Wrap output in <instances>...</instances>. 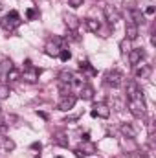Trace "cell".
I'll return each mask as SVG.
<instances>
[{
	"label": "cell",
	"instance_id": "6da1fadb",
	"mask_svg": "<svg viewBox=\"0 0 156 158\" xmlns=\"http://www.w3.org/2000/svg\"><path fill=\"white\" fill-rule=\"evenodd\" d=\"M20 15L17 13V11H9L6 17H2V20H0V26L6 30V31H15L18 26H20Z\"/></svg>",
	"mask_w": 156,
	"mask_h": 158
},
{
	"label": "cell",
	"instance_id": "7a4b0ae2",
	"mask_svg": "<svg viewBox=\"0 0 156 158\" xmlns=\"http://www.w3.org/2000/svg\"><path fill=\"white\" fill-rule=\"evenodd\" d=\"M129 110H130L132 116L143 118V116H145V101H143V98L138 96V98H134V99H129Z\"/></svg>",
	"mask_w": 156,
	"mask_h": 158
},
{
	"label": "cell",
	"instance_id": "3957f363",
	"mask_svg": "<svg viewBox=\"0 0 156 158\" xmlns=\"http://www.w3.org/2000/svg\"><path fill=\"white\" fill-rule=\"evenodd\" d=\"M105 83L110 85L112 88H119V86H123V83H125V76H123L121 72H117V70H109L107 76H105Z\"/></svg>",
	"mask_w": 156,
	"mask_h": 158
},
{
	"label": "cell",
	"instance_id": "277c9868",
	"mask_svg": "<svg viewBox=\"0 0 156 158\" xmlns=\"http://www.w3.org/2000/svg\"><path fill=\"white\" fill-rule=\"evenodd\" d=\"M76 101H77V98L74 96V94H64L63 98H61V101H59V110H70V109H74V105H76Z\"/></svg>",
	"mask_w": 156,
	"mask_h": 158
},
{
	"label": "cell",
	"instance_id": "5b68a950",
	"mask_svg": "<svg viewBox=\"0 0 156 158\" xmlns=\"http://www.w3.org/2000/svg\"><path fill=\"white\" fill-rule=\"evenodd\" d=\"M39 76H40L39 68H35V66H26V70H24V74H22L20 77L24 79L26 83H37V81H39Z\"/></svg>",
	"mask_w": 156,
	"mask_h": 158
},
{
	"label": "cell",
	"instance_id": "8992f818",
	"mask_svg": "<svg viewBox=\"0 0 156 158\" xmlns=\"http://www.w3.org/2000/svg\"><path fill=\"white\" fill-rule=\"evenodd\" d=\"M92 114V118H103L107 119L110 116V109L105 105V103H97V105H94V110L90 112Z\"/></svg>",
	"mask_w": 156,
	"mask_h": 158
},
{
	"label": "cell",
	"instance_id": "52a82bcc",
	"mask_svg": "<svg viewBox=\"0 0 156 158\" xmlns=\"http://www.w3.org/2000/svg\"><path fill=\"white\" fill-rule=\"evenodd\" d=\"M103 13H105V17H107V20H109V24L114 28V24L119 20V13H117L112 6H105V7H103Z\"/></svg>",
	"mask_w": 156,
	"mask_h": 158
},
{
	"label": "cell",
	"instance_id": "ba28073f",
	"mask_svg": "<svg viewBox=\"0 0 156 158\" xmlns=\"http://www.w3.org/2000/svg\"><path fill=\"white\" fill-rule=\"evenodd\" d=\"M143 55H145V53H143V50H142V48H132V50L129 52V63H130V64H134V66H138V64H140V61L143 59Z\"/></svg>",
	"mask_w": 156,
	"mask_h": 158
},
{
	"label": "cell",
	"instance_id": "9c48e42d",
	"mask_svg": "<svg viewBox=\"0 0 156 158\" xmlns=\"http://www.w3.org/2000/svg\"><path fill=\"white\" fill-rule=\"evenodd\" d=\"M138 96H142V88H140V85H138L136 81L127 83V98H129V99H134V98H138Z\"/></svg>",
	"mask_w": 156,
	"mask_h": 158
},
{
	"label": "cell",
	"instance_id": "30bf717a",
	"mask_svg": "<svg viewBox=\"0 0 156 158\" xmlns=\"http://www.w3.org/2000/svg\"><path fill=\"white\" fill-rule=\"evenodd\" d=\"M125 33H127V39L129 40H134V39H138V35H140V28H138L134 22H127Z\"/></svg>",
	"mask_w": 156,
	"mask_h": 158
},
{
	"label": "cell",
	"instance_id": "8fae6325",
	"mask_svg": "<svg viewBox=\"0 0 156 158\" xmlns=\"http://www.w3.org/2000/svg\"><path fill=\"white\" fill-rule=\"evenodd\" d=\"M119 131H121L123 136H127V138H136V134H138V131H136V127H134L132 123H121Z\"/></svg>",
	"mask_w": 156,
	"mask_h": 158
},
{
	"label": "cell",
	"instance_id": "7c38bea8",
	"mask_svg": "<svg viewBox=\"0 0 156 158\" xmlns=\"http://www.w3.org/2000/svg\"><path fill=\"white\" fill-rule=\"evenodd\" d=\"M79 98L84 99V101H90V99L94 98V86H90V85H83L81 90H79Z\"/></svg>",
	"mask_w": 156,
	"mask_h": 158
},
{
	"label": "cell",
	"instance_id": "4fadbf2b",
	"mask_svg": "<svg viewBox=\"0 0 156 158\" xmlns=\"http://www.w3.org/2000/svg\"><path fill=\"white\" fill-rule=\"evenodd\" d=\"M63 19H64V24L72 30V31H77V28H79V20H77V17H74V15H68V13H64L63 15Z\"/></svg>",
	"mask_w": 156,
	"mask_h": 158
},
{
	"label": "cell",
	"instance_id": "5bb4252c",
	"mask_svg": "<svg viewBox=\"0 0 156 158\" xmlns=\"http://www.w3.org/2000/svg\"><path fill=\"white\" fill-rule=\"evenodd\" d=\"M79 151L86 156V155H94L96 153V145L90 142V140H83V143L79 145Z\"/></svg>",
	"mask_w": 156,
	"mask_h": 158
},
{
	"label": "cell",
	"instance_id": "9a60e30c",
	"mask_svg": "<svg viewBox=\"0 0 156 158\" xmlns=\"http://www.w3.org/2000/svg\"><path fill=\"white\" fill-rule=\"evenodd\" d=\"M59 81H61L63 85H72V83H76V76H74V72H70V70H63V72L59 74Z\"/></svg>",
	"mask_w": 156,
	"mask_h": 158
},
{
	"label": "cell",
	"instance_id": "2e32d148",
	"mask_svg": "<svg viewBox=\"0 0 156 158\" xmlns=\"http://www.w3.org/2000/svg\"><path fill=\"white\" fill-rule=\"evenodd\" d=\"M53 142H55L57 145H61V147H68V138H66V134H64L63 131H57V132L53 134Z\"/></svg>",
	"mask_w": 156,
	"mask_h": 158
},
{
	"label": "cell",
	"instance_id": "e0dca14e",
	"mask_svg": "<svg viewBox=\"0 0 156 158\" xmlns=\"http://www.w3.org/2000/svg\"><path fill=\"white\" fill-rule=\"evenodd\" d=\"M63 48L61 46H57L53 40H48V44H46V53L50 55V57H55V55H59V52H61Z\"/></svg>",
	"mask_w": 156,
	"mask_h": 158
},
{
	"label": "cell",
	"instance_id": "ac0fdd59",
	"mask_svg": "<svg viewBox=\"0 0 156 158\" xmlns=\"http://www.w3.org/2000/svg\"><path fill=\"white\" fill-rule=\"evenodd\" d=\"M130 19H132L130 22H134L136 26H140V24L145 20V15H143L140 9H132V11H130Z\"/></svg>",
	"mask_w": 156,
	"mask_h": 158
},
{
	"label": "cell",
	"instance_id": "d6986e66",
	"mask_svg": "<svg viewBox=\"0 0 156 158\" xmlns=\"http://www.w3.org/2000/svg\"><path fill=\"white\" fill-rule=\"evenodd\" d=\"M9 70H13L11 59H2V61H0V76H7Z\"/></svg>",
	"mask_w": 156,
	"mask_h": 158
},
{
	"label": "cell",
	"instance_id": "ffe728a7",
	"mask_svg": "<svg viewBox=\"0 0 156 158\" xmlns=\"http://www.w3.org/2000/svg\"><path fill=\"white\" fill-rule=\"evenodd\" d=\"M149 74H151V66H147V64H142V66L136 68V77L138 79L149 77Z\"/></svg>",
	"mask_w": 156,
	"mask_h": 158
},
{
	"label": "cell",
	"instance_id": "44dd1931",
	"mask_svg": "<svg viewBox=\"0 0 156 158\" xmlns=\"http://www.w3.org/2000/svg\"><path fill=\"white\" fill-rule=\"evenodd\" d=\"M84 24H86L88 31H92V33H97V31L101 30V24H99L97 20H94V19H86V20H84Z\"/></svg>",
	"mask_w": 156,
	"mask_h": 158
},
{
	"label": "cell",
	"instance_id": "7402d4cb",
	"mask_svg": "<svg viewBox=\"0 0 156 158\" xmlns=\"http://www.w3.org/2000/svg\"><path fill=\"white\" fill-rule=\"evenodd\" d=\"M79 68H81L83 72H86V74H90V76H96V74H97V70H96V68H92L88 61H81V63H79Z\"/></svg>",
	"mask_w": 156,
	"mask_h": 158
},
{
	"label": "cell",
	"instance_id": "603a6c76",
	"mask_svg": "<svg viewBox=\"0 0 156 158\" xmlns=\"http://www.w3.org/2000/svg\"><path fill=\"white\" fill-rule=\"evenodd\" d=\"M0 143H2V147H4L6 151H15V147H17L11 138H0Z\"/></svg>",
	"mask_w": 156,
	"mask_h": 158
},
{
	"label": "cell",
	"instance_id": "cb8c5ba5",
	"mask_svg": "<svg viewBox=\"0 0 156 158\" xmlns=\"http://www.w3.org/2000/svg\"><path fill=\"white\" fill-rule=\"evenodd\" d=\"M119 50H121V53H129L132 48H130V40L129 39H123L119 42Z\"/></svg>",
	"mask_w": 156,
	"mask_h": 158
},
{
	"label": "cell",
	"instance_id": "d4e9b609",
	"mask_svg": "<svg viewBox=\"0 0 156 158\" xmlns=\"http://www.w3.org/2000/svg\"><path fill=\"white\" fill-rule=\"evenodd\" d=\"M59 59H61L63 63H66V61H70V59H72V53H70V50H66V48H63V50L59 52Z\"/></svg>",
	"mask_w": 156,
	"mask_h": 158
},
{
	"label": "cell",
	"instance_id": "484cf974",
	"mask_svg": "<svg viewBox=\"0 0 156 158\" xmlns=\"http://www.w3.org/2000/svg\"><path fill=\"white\" fill-rule=\"evenodd\" d=\"M9 94H11V88H9L7 85H0V99L9 98Z\"/></svg>",
	"mask_w": 156,
	"mask_h": 158
},
{
	"label": "cell",
	"instance_id": "4316f807",
	"mask_svg": "<svg viewBox=\"0 0 156 158\" xmlns=\"http://www.w3.org/2000/svg\"><path fill=\"white\" fill-rule=\"evenodd\" d=\"M6 77L9 79V81H17V79H20V72L13 68V70H9V72H7V76H6Z\"/></svg>",
	"mask_w": 156,
	"mask_h": 158
},
{
	"label": "cell",
	"instance_id": "83f0119b",
	"mask_svg": "<svg viewBox=\"0 0 156 158\" xmlns=\"http://www.w3.org/2000/svg\"><path fill=\"white\" fill-rule=\"evenodd\" d=\"M123 6H125V9L132 11V9H136V0H123Z\"/></svg>",
	"mask_w": 156,
	"mask_h": 158
},
{
	"label": "cell",
	"instance_id": "f1b7e54d",
	"mask_svg": "<svg viewBox=\"0 0 156 158\" xmlns=\"http://www.w3.org/2000/svg\"><path fill=\"white\" fill-rule=\"evenodd\" d=\"M26 17H28V20H33V19L37 17V11H35V9H28V13H26Z\"/></svg>",
	"mask_w": 156,
	"mask_h": 158
},
{
	"label": "cell",
	"instance_id": "f546056e",
	"mask_svg": "<svg viewBox=\"0 0 156 158\" xmlns=\"http://www.w3.org/2000/svg\"><path fill=\"white\" fill-rule=\"evenodd\" d=\"M68 4L72 7H79V6H83V0H68Z\"/></svg>",
	"mask_w": 156,
	"mask_h": 158
},
{
	"label": "cell",
	"instance_id": "4dcf8cb0",
	"mask_svg": "<svg viewBox=\"0 0 156 158\" xmlns=\"http://www.w3.org/2000/svg\"><path fill=\"white\" fill-rule=\"evenodd\" d=\"M31 149H35V151H40V149H42V143H40V142H33V143H31Z\"/></svg>",
	"mask_w": 156,
	"mask_h": 158
},
{
	"label": "cell",
	"instance_id": "1f68e13d",
	"mask_svg": "<svg viewBox=\"0 0 156 158\" xmlns=\"http://www.w3.org/2000/svg\"><path fill=\"white\" fill-rule=\"evenodd\" d=\"M145 13H147V15H153V13H154V6H149V7L145 9Z\"/></svg>",
	"mask_w": 156,
	"mask_h": 158
},
{
	"label": "cell",
	"instance_id": "d6a6232c",
	"mask_svg": "<svg viewBox=\"0 0 156 158\" xmlns=\"http://www.w3.org/2000/svg\"><path fill=\"white\" fill-rule=\"evenodd\" d=\"M74 153H76V156H77V158H84V155H83V153H81V151H79V149H76V151H74Z\"/></svg>",
	"mask_w": 156,
	"mask_h": 158
},
{
	"label": "cell",
	"instance_id": "836d02e7",
	"mask_svg": "<svg viewBox=\"0 0 156 158\" xmlns=\"http://www.w3.org/2000/svg\"><path fill=\"white\" fill-rule=\"evenodd\" d=\"M37 114H39L40 118H44V119H48V114H46V112H37Z\"/></svg>",
	"mask_w": 156,
	"mask_h": 158
},
{
	"label": "cell",
	"instance_id": "e575fe53",
	"mask_svg": "<svg viewBox=\"0 0 156 158\" xmlns=\"http://www.w3.org/2000/svg\"><path fill=\"white\" fill-rule=\"evenodd\" d=\"M151 44H153V46L156 44V37H154V35H151Z\"/></svg>",
	"mask_w": 156,
	"mask_h": 158
}]
</instances>
